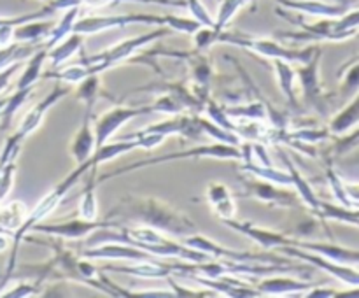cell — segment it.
<instances>
[{
	"label": "cell",
	"instance_id": "cell-1",
	"mask_svg": "<svg viewBox=\"0 0 359 298\" xmlns=\"http://www.w3.org/2000/svg\"><path fill=\"white\" fill-rule=\"evenodd\" d=\"M105 219L140 221L161 233L174 237H189L196 233V226L186 214L153 196L126 195L107 212Z\"/></svg>",
	"mask_w": 359,
	"mask_h": 298
},
{
	"label": "cell",
	"instance_id": "cell-2",
	"mask_svg": "<svg viewBox=\"0 0 359 298\" xmlns=\"http://www.w3.org/2000/svg\"><path fill=\"white\" fill-rule=\"evenodd\" d=\"M172 30L168 27H156L154 30L147 32V34L139 35V37L128 39V41H123L119 44L112 46V48L105 49V51L98 53V55L93 56H83L81 63L77 65L65 67V69H56L49 70L46 74L48 79H56L60 83L74 84L81 83V81L86 79L88 76H93V74H98L100 76L102 72H105L107 69H112L118 63L125 62V60L132 58L139 49L146 48L151 42L158 41V39H163L167 35H170Z\"/></svg>",
	"mask_w": 359,
	"mask_h": 298
},
{
	"label": "cell",
	"instance_id": "cell-3",
	"mask_svg": "<svg viewBox=\"0 0 359 298\" xmlns=\"http://www.w3.org/2000/svg\"><path fill=\"white\" fill-rule=\"evenodd\" d=\"M69 91H70L69 84H67V86H63V84L58 81V84L53 88V91H49V93L46 95V97L42 98L37 105H34V107L28 111V114L21 119V123H20V126H18L16 132L6 139V144H4V147H2V153H0V168H4L7 163H11V161L16 160L23 140L27 139L30 133H34L39 126H41L42 119H44V116L48 114L49 109H51L53 105L58 104V102L62 100L65 95H69Z\"/></svg>",
	"mask_w": 359,
	"mask_h": 298
},
{
	"label": "cell",
	"instance_id": "cell-4",
	"mask_svg": "<svg viewBox=\"0 0 359 298\" xmlns=\"http://www.w3.org/2000/svg\"><path fill=\"white\" fill-rule=\"evenodd\" d=\"M188 158H217V160H242V151L238 146H233V144H224V142H216L210 144V146H200L195 147V149H188V151H177V153H170V154H160V156H153L147 158V160H140V161H133V163L126 165V167L116 168V170L107 172V174L98 175V179L95 182L102 184L107 179L118 177V175L128 174V172L133 170H140L144 167H151V165H158V163H168V161L174 160H188Z\"/></svg>",
	"mask_w": 359,
	"mask_h": 298
},
{
	"label": "cell",
	"instance_id": "cell-5",
	"mask_svg": "<svg viewBox=\"0 0 359 298\" xmlns=\"http://www.w3.org/2000/svg\"><path fill=\"white\" fill-rule=\"evenodd\" d=\"M217 42H223V44H231L238 46V48L251 49V51L258 53L262 56H269V58L276 60L280 58L284 62L290 63H307L316 53L319 51V46H309L305 49H290L280 46L277 41H272L269 37H252V35L245 34H237V32H221L217 35Z\"/></svg>",
	"mask_w": 359,
	"mask_h": 298
},
{
	"label": "cell",
	"instance_id": "cell-6",
	"mask_svg": "<svg viewBox=\"0 0 359 298\" xmlns=\"http://www.w3.org/2000/svg\"><path fill=\"white\" fill-rule=\"evenodd\" d=\"M323 58V49H319L307 63H302L294 72L302 83L305 104L316 109L321 116H326L332 107V95L323 90L321 79H319V62Z\"/></svg>",
	"mask_w": 359,
	"mask_h": 298
},
{
	"label": "cell",
	"instance_id": "cell-7",
	"mask_svg": "<svg viewBox=\"0 0 359 298\" xmlns=\"http://www.w3.org/2000/svg\"><path fill=\"white\" fill-rule=\"evenodd\" d=\"M156 25V27H167V14H116V16H86L81 18L74 23L72 32L81 35L98 34L112 28L128 27V25Z\"/></svg>",
	"mask_w": 359,
	"mask_h": 298
},
{
	"label": "cell",
	"instance_id": "cell-8",
	"mask_svg": "<svg viewBox=\"0 0 359 298\" xmlns=\"http://www.w3.org/2000/svg\"><path fill=\"white\" fill-rule=\"evenodd\" d=\"M186 245L193 249H198V251L205 252L209 255L210 258H219L224 259V262H237V263H244V262H255V263H291L290 259L286 258H279V256L269 255V252H242V251H235V249H228L219 245L217 242L210 241V238L203 237V235H189L186 237L184 241Z\"/></svg>",
	"mask_w": 359,
	"mask_h": 298
},
{
	"label": "cell",
	"instance_id": "cell-9",
	"mask_svg": "<svg viewBox=\"0 0 359 298\" xmlns=\"http://www.w3.org/2000/svg\"><path fill=\"white\" fill-rule=\"evenodd\" d=\"M116 228L121 226L119 221L114 219H93L88 221L83 217H77V219L70 221H58V223H37L32 226L30 231L35 233L46 235V237H58V238H67V241H74V238H83L88 237L90 233H93L98 228Z\"/></svg>",
	"mask_w": 359,
	"mask_h": 298
},
{
	"label": "cell",
	"instance_id": "cell-10",
	"mask_svg": "<svg viewBox=\"0 0 359 298\" xmlns=\"http://www.w3.org/2000/svg\"><path fill=\"white\" fill-rule=\"evenodd\" d=\"M151 112H154L151 105H144V107H112L111 111L104 112L95 121V149H98L105 142H109V139L125 123H128L130 119L139 118V116L144 114H151Z\"/></svg>",
	"mask_w": 359,
	"mask_h": 298
},
{
	"label": "cell",
	"instance_id": "cell-11",
	"mask_svg": "<svg viewBox=\"0 0 359 298\" xmlns=\"http://www.w3.org/2000/svg\"><path fill=\"white\" fill-rule=\"evenodd\" d=\"M245 193L242 196H252L269 207H297L300 203V196L297 191H286L279 189L276 182L265 181L259 177H245L244 181Z\"/></svg>",
	"mask_w": 359,
	"mask_h": 298
},
{
	"label": "cell",
	"instance_id": "cell-12",
	"mask_svg": "<svg viewBox=\"0 0 359 298\" xmlns=\"http://www.w3.org/2000/svg\"><path fill=\"white\" fill-rule=\"evenodd\" d=\"M81 256L88 259H123V262H154V259H160L151 252L128 244H119V242H107V244L95 245V248H86Z\"/></svg>",
	"mask_w": 359,
	"mask_h": 298
},
{
	"label": "cell",
	"instance_id": "cell-13",
	"mask_svg": "<svg viewBox=\"0 0 359 298\" xmlns=\"http://www.w3.org/2000/svg\"><path fill=\"white\" fill-rule=\"evenodd\" d=\"M97 102H86L84 105V116L83 123H81L79 130H77L76 137H74L72 144H70V154L77 165L84 163L91 158L95 151V130H93V107Z\"/></svg>",
	"mask_w": 359,
	"mask_h": 298
},
{
	"label": "cell",
	"instance_id": "cell-14",
	"mask_svg": "<svg viewBox=\"0 0 359 298\" xmlns=\"http://www.w3.org/2000/svg\"><path fill=\"white\" fill-rule=\"evenodd\" d=\"M223 223L226 226H230L231 230L238 231V233L245 235V237L252 238L258 245H262L263 249H273V248H283V245H293L294 238L287 237L284 233H277V231L265 230V228H259L256 224L249 223V221H233V219H223Z\"/></svg>",
	"mask_w": 359,
	"mask_h": 298
},
{
	"label": "cell",
	"instance_id": "cell-15",
	"mask_svg": "<svg viewBox=\"0 0 359 298\" xmlns=\"http://www.w3.org/2000/svg\"><path fill=\"white\" fill-rule=\"evenodd\" d=\"M130 265H104L102 270L107 272L126 273L132 277H144V279H165L174 273V263L163 262V258L154 262H128Z\"/></svg>",
	"mask_w": 359,
	"mask_h": 298
},
{
	"label": "cell",
	"instance_id": "cell-16",
	"mask_svg": "<svg viewBox=\"0 0 359 298\" xmlns=\"http://www.w3.org/2000/svg\"><path fill=\"white\" fill-rule=\"evenodd\" d=\"M280 6L287 7L291 11H297L302 14H312V16L323 18H340L351 9L353 4L340 2V4H326L319 0H277Z\"/></svg>",
	"mask_w": 359,
	"mask_h": 298
},
{
	"label": "cell",
	"instance_id": "cell-17",
	"mask_svg": "<svg viewBox=\"0 0 359 298\" xmlns=\"http://www.w3.org/2000/svg\"><path fill=\"white\" fill-rule=\"evenodd\" d=\"M293 245L305 249V251L318 252V255L325 256V258L332 259V262L344 263V265H353V266L359 265V251H356V249L340 248V245L326 244V242H304V241H297V238H294Z\"/></svg>",
	"mask_w": 359,
	"mask_h": 298
},
{
	"label": "cell",
	"instance_id": "cell-18",
	"mask_svg": "<svg viewBox=\"0 0 359 298\" xmlns=\"http://www.w3.org/2000/svg\"><path fill=\"white\" fill-rule=\"evenodd\" d=\"M207 202L212 207L214 212L221 217V219H233L235 212H237V205H235L233 193L221 182H210L207 186Z\"/></svg>",
	"mask_w": 359,
	"mask_h": 298
},
{
	"label": "cell",
	"instance_id": "cell-19",
	"mask_svg": "<svg viewBox=\"0 0 359 298\" xmlns=\"http://www.w3.org/2000/svg\"><path fill=\"white\" fill-rule=\"evenodd\" d=\"M314 287V284L302 283V280L291 279V277H272L269 276V279H263L258 284L256 290L259 291L262 297H283V294H294L300 293V291H311Z\"/></svg>",
	"mask_w": 359,
	"mask_h": 298
},
{
	"label": "cell",
	"instance_id": "cell-20",
	"mask_svg": "<svg viewBox=\"0 0 359 298\" xmlns=\"http://www.w3.org/2000/svg\"><path fill=\"white\" fill-rule=\"evenodd\" d=\"M55 23L46 20H34L28 23L18 25L13 30V42H21V44H41L51 34Z\"/></svg>",
	"mask_w": 359,
	"mask_h": 298
},
{
	"label": "cell",
	"instance_id": "cell-21",
	"mask_svg": "<svg viewBox=\"0 0 359 298\" xmlns=\"http://www.w3.org/2000/svg\"><path fill=\"white\" fill-rule=\"evenodd\" d=\"M280 156H283L284 163L287 165V172H290L291 179H293V188H294V191L298 193V196H300L302 202H304L305 205H307L309 209L312 210V212L318 214L319 205H321V200H319L318 196H316V193H314V189H312V186L309 184L307 179H305L304 175H302L300 172L297 170V167H294V163L290 160V158L286 156V154H284V151H280Z\"/></svg>",
	"mask_w": 359,
	"mask_h": 298
},
{
	"label": "cell",
	"instance_id": "cell-22",
	"mask_svg": "<svg viewBox=\"0 0 359 298\" xmlns=\"http://www.w3.org/2000/svg\"><path fill=\"white\" fill-rule=\"evenodd\" d=\"M25 207L27 205L20 202V200L0 205V233L13 238V235L20 230L25 217H27V209Z\"/></svg>",
	"mask_w": 359,
	"mask_h": 298
},
{
	"label": "cell",
	"instance_id": "cell-23",
	"mask_svg": "<svg viewBox=\"0 0 359 298\" xmlns=\"http://www.w3.org/2000/svg\"><path fill=\"white\" fill-rule=\"evenodd\" d=\"M358 123H359V93L354 95V97L351 98L349 104H347L346 107H344L342 111H340L339 114L330 121L328 130L332 135L342 137L346 135L354 125H358Z\"/></svg>",
	"mask_w": 359,
	"mask_h": 298
},
{
	"label": "cell",
	"instance_id": "cell-24",
	"mask_svg": "<svg viewBox=\"0 0 359 298\" xmlns=\"http://www.w3.org/2000/svg\"><path fill=\"white\" fill-rule=\"evenodd\" d=\"M83 41L84 35L72 32V34L67 35L63 41H60L55 48L49 49L48 58L49 62H51V70L60 69L63 62H67L76 51H79V49L83 48Z\"/></svg>",
	"mask_w": 359,
	"mask_h": 298
},
{
	"label": "cell",
	"instance_id": "cell-25",
	"mask_svg": "<svg viewBox=\"0 0 359 298\" xmlns=\"http://www.w3.org/2000/svg\"><path fill=\"white\" fill-rule=\"evenodd\" d=\"M48 53H49V48L42 42L41 48H39L37 51L28 58L27 65H25V72L21 74L20 81H18L16 84V90H21V88H30L37 84L39 77H41L42 74V65H44V62L48 60Z\"/></svg>",
	"mask_w": 359,
	"mask_h": 298
},
{
	"label": "cell",
	"instance_id": "cell-26",
	"mask_svg": "<svg viewBox=\"0 0 359 298\" xmlns=\"http://www.w3.org/2000/svg\"><path fill=\"white\" fill-rule=\"evenodd\" d=\"M273 65H276V74H277V81H279V86L280 90H283V93L286 95L287 102H290L293 109H300L297 93H294V77H297L294 69L291 67L290 62H284V60L280 58L273 60Z\"/></svg>",
	"mask_w": 359,
	"mask_h": 298
},
{
	"label": "cell",
	"instance_id": "cell-27",
	"mask_svg": "<svg viewBox=\"0 0 359 298\" xmlns=\"http://www.w3.org/2000/svg\"><path fill=\"white\" fill-rule=\"evenodd\" d=\"M95 170L97 168H90L88 174L84 175L86 181H84V189L83 196H81L79 202V217L88 221L97 219V196H95V188H97V182H95Z\"/></svg>",
	"mask_w": 359,
	"mask_h": 298
},
{
	"label": "cell",
	"instance_id": "cell-28",
	"mask_svg": "<svg viewBox=\"0 0 359 298\" xmlns=\"http://www.w3.org/2000/svg\"><path fill=\"white\" fill-rule=\"evenodd\" d=\"M339 76L342 77V83H340V97L344 100H351L354 95L359 93V56L353 58L351 62H347L346 65L340 69Z\"/></svg>",
	"mask_w": 359,
	"mask_h": 298
},
{
	"label": "cell",
	"instance_id": "cell-29",
	"mask_svg": "<svg viewBox=\"0 0 359 298\" xmlns=\"http://www.w3.org/2000/svg\"><path fill=\"white\" fill-rule=\"evenodd\" d=\"M241 170L248 172L249 175H255V177L265 179V181H270V182H276V184L293 186V179H291L290 172L276 170V168H272V165H270V167H266V165H252L251 160H249V161H244V165L241 167Z\"/></svg>",
	"mask_w": 359,
	"mask_h": 298
},
{
	"label": "cell",
	"instance_id": "cell-30",
	"mask_svg": "<svg viewBox=\"0 0 359 298\" xmlns=\"http://www.w3.org/2000/svg\"><path fill=\"white\" fill-rule=\"evenodd\" d=\"M35 91V86L30 88H21V90L14 91L11 97H7L6 104H4L2 111H0V130H7L11 126V121H13L14 114L18 112V109L28 100L32 93Z\"/></svg>",
	"mask_w": 359,
	"mask_h": 298
},
{
	"label": "cell",
	"instance_id": "cell-31",
	"mask_svg": "<svg viewBox=\"0 0 359 298\" xmlns=\"http://www.w3.org/2000/svg\"><path fill=\"white\" fill-rule=\"evenodd\" d=\"M77 18H79V7L76 6V7H70V9H65V14H63L62 20H60L58 23L53 27L51 34L48 35V39L44 41V44L51 49V48H55L60 41H63L67 35L72 34L74 23L77 21Z\"/></svg>",
	"mask_w": 359,
	"mask_h": 298
},
{
	"label": "cell",
	"instance_id": "cell-32",
	"mask_svg": "<svg viewBox=\"0 0 359 298\" xmlns=\"http://www.w3.org/2000/svg\"><path fill=\"white\" fill-rule=\"evenodd\" d=\"M251 2H255V0H221L219 11H217V16L216 20H214V30H216L217 34H221V32L226 28V25L231 21V18H233L242 7L249 6Z\"/></svg>",
	"mask_w": 359,
	"mask_h": 298
},
{
	"label": "cell",
	"instance_id": "cell-33",
	"mask_svg": "<svg viewBox=\"0 0 359 298\" xmlns=\"http://www.w3.org/2000/svg\"><path fill=\"white\" fill-rule=\"evenodd\" d=\"M121 2H140V4H156V6H165V7H188L186 0H79L81 6H88L91 9H102V7L114 6V4Z\"/></svg>",
	"mask_w": 359,
	"mask_h": 298
},
{
	"label": "cell",
	"instance_id": "cell-34",
	"mask_svg": "<svg viewBox=\"0 0 359 298\" xmlns=\"http://www.w3.org/2000/svg\"><path fill=\"white\" fill-rule=\"evenodd\" d=\"M14 174H16V163L11 161L4 167L2 174H0V203L7 198L14 184Z\"/></svg>",
	"mask_w": 359,
	"mask_h": 298
},
{
	"label": "cell",
	"instance_id": "cell-35",
	"mask_svg": "<svg viewBox=\"0 0 359 298\" xmlns=\"http://www.w3.org/2000/svg\"><path fill=\"white\" fill-rule=\"evenodd\" d=\"M186 4H188V9L191 11L193 20L198 21L202 27H214V18H210V14L207 13V9L200 0H186Z\"/></svg>",
	"mask_w": 359,
	"mask_h": 298
},
{
	"label": "cell",
	"instance_id": "cell-36",
	"mask_svg": "<svg viewBox=\"0 0 359 298\" xmlns=\"http://www.w3.org/2000/svg\"><path fill=\"white\" fill-rule=\"evenodd\" d=\"M358 146H359V130L353 132L351 135L342 137V139L337 140L335 146H333V149H332V154L333 156H342V154L349 153V151H353L354 147H358Z\"/></svg>",
	"mask_w": 359,
	"mask_h": 298
},
{
	"label": "cell",
	"instance_id": "cell-37",
	"mask_svg": "<svg viewBox=\"0 0 359 298\" xmlns=\"http://www.w3.org/2000/svg\"><path fill=\"white\" fill-rule=\"evenodd\" d=\"M42 290V284L34 283V280H28V283H21L20 286L14 287L9 293H4L2 297L7 298H21V297H37Z\"/></svg>",
	"mask_w": 359,
	"mask_h": 298
},
{
	"label": "cell",
	"instance_id": "cell-38",
	"mask_svg": "<svg viewBox=\"0 0 359 298\" xmlns=\"http://www.w3.org/2000/svg\"><path fill=\"white\" fill-rule=\"evenodd\" d=\"M344 189H346V195L354 205H359V182H346L344 181Z\"/></svg>",
	"mask_w": 359,
	"mask_h": 298
},
{
	"label": "cell",
	"instance_id": "cell-39",
	"mask_svg": "<svg viewBox=\"0 0 359 298\" xmlns=\"http://www.w3.org/2000/svg\"><path fill=\"white\" fill-rule=\"evenodd\" d=\"M7 245H9V237H7V235H4V233H0V252L6 251Z\"/></svg>",
	"mask_w": 359,
	"mask_h": 298
},
{
	"label": "cell",
	"instance_id": "cell-40",
	"mask_svg": "<svg viewBox=\"0 0 359 298\" xmlns=\"http://www.w3.org/2000/svg\"><path fill=\"white\" fill-rule=\"evenodd\" d=\"M351 210H353V214H354V216L359 217V205H358V207H354V209H351Z\"/></svg>",
	"mask_w": 359,
	"mask_h": 298
},
{
	"label": "cell",
	"instance_id": "cell-41",
	"mask_svg": "<svg viewBox=\"0 0 359 298\" xmlns=\"http://www.w3.org/2000/svg\"><path fill=\"white\" fill-rule=\"evenodd\" d=\"M46 2H48V0H46Z\"/></svg>",
	"mask_w": 359,
	"mask_h": 298
}]
</instances>
